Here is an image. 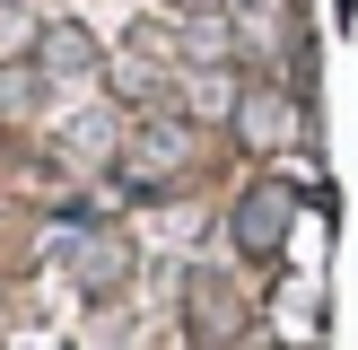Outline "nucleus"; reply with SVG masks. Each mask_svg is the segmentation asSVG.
<instances>
[{
	"label": "nucleus",
	"mask_w": 358,
	"mask_h": 350,
	"mask_svg": "<svg viewBox=\"0 0 358 350\" xmlns=\"http://www.w3.org/2000/svg\"><path fill=\"white\" fill-rule=\"evenodd\" d=\"M227 132H236V149H289V132H297V88L289 79H245Z\"/></svg>",
	"instance_id": "4"
},
{
	"label": "nucleus",
	"mask_w": 358,
	"mask_h": 350,
	"mask_svg": "<svg viewBox=\"0 0 358 350\" xmlns=\"http://www.w3.org/2000/svg\"><path fill=\"white\" fill-rule=\"evenodd\" d=\"M184 167H192V122L175 114V105L149 114V122H131V140H122V158H114V175L131 192H166Z\"/></svg>",
	"instance_id": "2"
},
{
	"label": "nucleus",
	"mask_w": 358,
	"mask_h": 350,
	"mask_svg": "<svg viewBox=\"0 0 358 350\" xmlns=\"http://www.w3.org/2000/svg\"><path fill=\"white\" fill-rule=\"evenodd\" d=\"M52 105V79L35 62H0V122H35Z\"/></svg>",
	"instance_id": "9"
},
{
	"label": "nucleus",
	"mask_w": 358,
	"mask_h": 350,
	"mask_svg": "<svg viewBox=\"0 0 358 350\" xmlns=\"http://www.w3.org/2000/svg\"><path fill=\"white\" fill-rule=\"evenodd\" d=\"M122 140H131L122 105H96V114H79V122L62 132V149L79 158V167H114V158H122Z\"/></svg>",
	"instance_id": "8"
},
{
	"label": "nucleus",
	"mask_w": 358,
	"mask_h": 350,
	"mask_svg": "<svg viewBox=\"0 0 358 350\" xmlns=\"http://www.w3.org/2000/svg\"><path fill=\"white\" fill-rule=\"evenodd\" d=\"M245 97V70H184V97H175V114L184 122H227Z\"/></svg>",
	"instance_id": "7"
},
{
	"label": "nucleus",
	"mask_w": 358,
	"mask_h": 350,
	"mask_svg": "<svg viewBox=\"0 0 358 350\" xmlns=\"http://www.w3.org/2000/svg\"><path fill=\"white\" fill-rule=\"evenodd\" d=\"M184 324H192L201 350H227V342L245 332V298L227 289L219 272H192V280H184Z\"/></svg>",
	"instance_id": "5"
},
{
	"label": "nucleus",
	"mask_w": 358,
	"mask_h": 350,
	"mask_svg": "<svg viewBox=\"0 0 358 350\" xmlns=\"http://www.w3.org/2000/svg\"><path fill=\"white\" fill-rule=\"evenodd\" d=\"M35 70H44V79H105V44L79 18H44V27H35Z\"/></svg>",
	"instance_id": "6"
},
{
	"label": "nucleus",
	"mask_w": 358,
	"mask_h": 350,
	"mask_svg": "<svg viewBox=\"0 0 358 350\" xmlns=\"http://www.w3.org/2000/svg\"><path fill=\"white\" fill-rule=\"evenodd\" d=\"M62 254H70V280H79V289L87 298H122V289H131V237H122V227L114 219H96V227H70V237H62Z\"/></svg>",
	"instance_id": "3"
},
{
	"label": "nucleus",
	"mask_w": 358,
	"mask_h": 350,
	"mask_svg": "<svg viewBox=\"0 0 358 350\" xmlns=\"http://www.w3.org/2000/svg\"><path fill=\"white\" fill-rule=\"evenodd\" d=\"M297 210H306V192H297L289 175H254V184L227 202V245H236L245 262H280V254H289Z\"/></svg>",
	"instance_id": "1"
}]
</instances>
